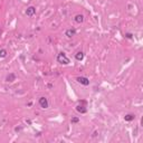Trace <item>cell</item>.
<instances>
[{"mask_svg":"<svg viewBox=\"0 0 143 143\" xmlns=\"http://www.w3.org/2000/svg\"><path fill=\"white\" fill-rule=\"evenodd\" d=\"M65 35H66L68 38H72V37H74L75 35H76V30H75L74 28H69V29H67V30H66Z\"/></svg>","mask_w":143,"mask_h":143,"instance_id":"obj_5","label":"cell"},{"mask_svg":"<svg viewBox=\"0 0 143 143\" xmlns=\"http://www.w3.org/2000/svg\"><path fill=\"white\" fill-rule=\"evenodd\" d=\"M0 34H1V30H0Z\"/></svg>","mask_w":143,"mask_h":143,"instance_id":"obj_14","label":"cell"},{"mask_svg":"<svg viewBox=\"0 0 143 143\" xmlns=\"http://www.w3.org/2000/svg\"><path fill=\"white\" fill-rule=\"evenodd\" d=\"M76 81L79 83V84L84 85V86H88L89 85V79L87 77H84V76H78L76 78Z\"/></svg>","mask_w":143,"mask_h":143,"instance_id":"obj_3","label":"cell"},{"mask_svg":"<svg viewBox=\"0 0 143 143\" xmlns=\"http://www.w3.org/2000/svg\"><path fill=\"white\" fill-rule=\"evenodd\" d=\"M135 119V115L134 114H126L124 116V120L126 122H131V121H133V120Z\"/></svg>","mask_w":143,"mask_h":143,"instance_id":"obj_10","label":"cell"},{"mask_svg":"<svg viewBox=\"0 0 143 143\" xmlns=\"http://www.w3.org/2000/svg\"><path fill=\"white\" fill-rule=\"evenodd\" d=\"M14 81H16V75H15L14 73H10V74L7 75V77H6V82L11 83V82H14Z\"/></svg>","mask_w":143,"mask_h":143,"instance_id":"obj_6","label":"cell"},{"mask_svg":"<svg viewBox=\"0 0 143 143\" xmlns=\"http://www.w3.org/2000/svg\"><path fill=\"white\" fill-rule=\"evenodd\" d=\"M7 51L6 49H0V58H5V57L7 56Z\"/></svg>","mask_w":143,"mask_h":143,"instance_id":"obj_11","label":"cell"},{"mask_svg":"<svg viewBox=\"0 0 143 143\" xmlns=\"http://www.w3.org/2000/svg\"><path fill=\"white\" fill-rule=\"evenodd\" d=\"M57 62H58L59 64H62V65H68L69 63H71L69 58L66 56L65 53H59V54L57 55Z\"/></svg>","mask_w":143,"mask_h":143,"instance_id":"obj_1","label":"cell"},{"mask_svg":"<svg viewBox=\"0 0 143 143\" xmlns=\"http://www.w3.org/2000/svg\"><path fill=\"white\" fill-rule=\"evenodd\" d=\"M132 36H133V35H132V34H130V32H129V34H125V37H126V38H129V39H131V38H132Z\"/></svg>","mask_w":143,"mask_h":143,"instance_id":"obj_13","label":"cell"},{"mask_svg":"<svg viewBox=\"0 0 143 143\" xmlns=\"http://www.w3.org/2000/svg\"><path fill=\"white\" fill-rule=\"evenodd\" d=\"M35 14H36V8H35V7L30 6V7H28V8L26 9V15L28 17H32Z\"/></svg>","mask_w":143,"mask_h":143,"instance_id":"obj_4","label":"cell"},{"mask_svg":"<svg viewBox=\"0 0 143 143\" xmlns=\"http://www.w3.org/2000/svg\"><path fill=\"white\" fill-rule=\"evenodd\" d=\"M74 20L77 22V24H82L83 21H84V16L83 15H76L74 18Z\"/></svg>","mask_w":143,"mask_h":143,"instance_id":"obj_9","label":"cell"},{"mask_svg":"<svg viewBox=\"0 0 143 143\" xmlns=\"http://www.w3.org/2000/svg\"><path fill=\"white\" fill-rule=\"evenodd\" d=\"M71 122L73 123V124H75V123H78L79 122V119H78V117H72Z\"/></svg>","mask_w":143,"mask_h":143,"instance_id":"obj_12","label":"cell"},{"mask_svg":"<svg viewBox=\"0 0 143 143\" xmlns=\"http://www.w3.org/2000/svg\"><path fill=\"white\" fill-rule=\"evenodd\" d=\"M75 59L78 61V62L83 61V59H84V53L83 52H77L76 54H75Z\"/></svg>","mask_w":143,"mask_h":143,"instance_id":"obj_8","label":"cell"},{"mask_svg":"<svg viewBox=\"0 0 143 143\" xmlns=\"http://www.w3.org/2000/svg\"><path fill=\"white\" fill-rule=\"evenodd\" d=\"M76 111L79 112L81 114H85V113L87 112V110H86V107H85L84 105H81V104H79V105H77V106H76Z\"/></svg>","mask_w":143,"mask_h":143,"instance_id":"obj_7","label":"cell"},{"mask_svg":"<svg viewBox=\"0 0 143 143\" xmlns=\"http://www.w3.org/2000/svg\"><path fill=\"white\" fill-rule=\"evenodd\" d=\"M39 105H40V107L41 109H48V106H49V103H48V100L46 99V97H44V96H41V97H39Z\"/></svg>","mask_w":143,"mask_h":143,"instance_id":"obj_2","label":"cell"}]
</instances>
